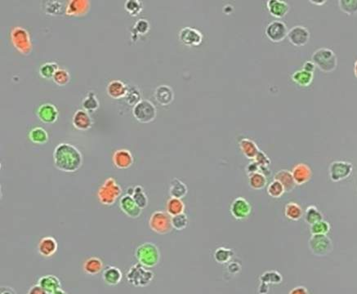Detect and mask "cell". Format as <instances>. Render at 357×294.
Wrapping results in <instances>:
<instances>
[{"mask_svg":"<svg viewBox=\"0 0 357 294\" xmlns=\"http://www.w3.org/2000/svg\"><path fill=\"white\" fill-rule=\"evenodd\" d=\"M53 160L57 169L65 172L78 170L83 164L82 154L69 143H60L55 147Z\"/></svg>","mask_w":357,"mask_h":294,"instance_id":"cell-1","label":"cell"},{"mask_svg":"<svg viewBox=\"0 0 357 294\" xmlns=\"http://www.w3.org/2000/svg\"><path fill=\"white\" fill-rule=\"evenodd\" d=\"M135 256L143 267L152 268L160 262V250L153 243L145 242L137 247L135 251Z\"/></svg>","mask_w":357,"mask_h":294,"instance_id":"cell-2","label":"cell"},{"mask_svg":"<svg viewBox=\"0 0 357 294\" xmlns=\"http://www.w3.org/2000/svg\"><path fill=\"white\" fill-rule=\"evenodd\" d=\"M155 275L153 272L143 267L140 263L133 265L126 274V279L129 284L135 287H147L152 283Z\"/></svg>","mask_w":357,"mask_h":294,"instance_id":"cell-3","label":"cell"},{"mask_svg":"<svg viewBox=\"0 0 357 294\" xmlns=\"http://www.w3.org/2000/svg\"><path fill=\"white\" fill-rule=\"evenodd\" d=\"M122 190L113 177L106 179L97 192L98 200L103 205H113L121 195Z\"/></svg>","mask_w":357,"mask_h":294,"instance_id":"cell-4","label":"cell"},{"mask_svg":"<svg viewBox=\"0 0 357 294\" xmlns=\"http://www.w3.org/2000/svg\"><path fill=\"white\" fill-rule=\"evenodd\" d=\"M311 61L322 71L332 72L336 68L338 59L334 51L328 48H320L314 52L311 57Z\"/></svg>","mask_w":357,"mask_h":294,"instance_id":"cell-5","label":"cell"},{"mask_svg":"<svg viewBox=\"0 0 357 294\" xmlns=\"http://www.w3.org/2000/svg\"><path fill=\"white\" fill-rule=\"evenodd\" d=\"M172 216L164 211H156L150 217L149 227L154 232L159 235H167L172 230Z\"/></svg>","mask_w":357,"mask_h":294,"instance_id":"cell-6","label":"cell"},{"mask_svg":"<svg viewBox=\"0 0 357 294\" xmlns=\"http://www.w3.org/2000/svg\"><path fill=\"white\" fill-rule=\"evenodd\" d=\"M132 114L139 122H152L156 117V108L152 101L143 99L133 106Z\"/></svg>","mask_w":357,"mask_h":294,"instance_id":"cell-7","label":"cell"},{"mask_svg":"<svg viewBox=\"0 0 357 294\" xmlns=\"http://www.w3.org/2000/svg\"><path fill=\"white\" fill-rule=\"evenodd\" d=\"M309 247L316 256H325L332 250V242L326 235H312L309 240Z\"/></svg>","mask_w":357,"mask_h":294,"instance_id":"cell-8","label":"cell"},{"mask_svg":"<svg viewBox=\"0 0 357 294\" xmlns=\"http://www.w3.org/2000/svg\"><path fill=\"white\" fill-rule=\"evenodd\" d=\"M11 37L15 47L21 53L27 54L29 53V51L31 50V42H30L29 33L26 31V29L20 26L13 28Z\"/></svg>","mask_w":357,"mask_h":294,"instance_id":"cell-9","label":"cell"},{"mask_svg":"<svg viewBox=\"0 0 357 294\" xmlns=\"http://www.w3.org/2000/svg\"><path fill=\"white\" fill-rule=\"evenodd\" d=\"M266 35L272 42H280L288 35V29L284 22L275 20L270 22L266 27Z\"/></svg>","mask_w":357,"mask_h":294,"instance_id":"cell-10","label":"cell"},{"mask_svg":"<svg viewBox=\"0 0 357 294\" xmlns=\"http://www.w3.org/2000/svg\"><path fill=\"white\" fill-rule=\"evenodd\" d=\"M352 172V164L348 162L335 161L330 167V178L334 181L347 178Z\"/></svg>","mask_w":357,"mask_h":294,"instance_id":"cell-11","label":"cell"},{"mask_svg":"<svg viewBox=\"0 0 357 294\" xmlns=\"http://www.w3.org/2000/svg\"><path fill=\"white\" fill-rule=\"evenodd\" d=\"M231 213L237 220H244L247 218L251 213V205L247 200L243 197L235 198L231 203Z\"/></svg>","mask_w":357,"mask_h":294,"instance_id":"cell-12","label":"cell"},{"mask_svg":"<svg viewBox=\"0 0 357 294\" xmlns=\"http://www.w3.org/2000/svg\"><path fill=\"white\" fill-rule=\"evenodd\" d=\"M179 40L187 46H197L201 44L203 34L197 29L185 26L179 32Z\"/></svg>","mask_w":357,"mask_h":294,"instance_id":"cell-13","label":"cell"},{"mask_svg":"<svg viewBox=\"0 0 357 294\" xmlns=\"http://www.w3.org/2000/svg\"><path fill=\"white\" fill-rule=\"evenodd\" d=\"M287 37L294 46H303L308 42L310 33L307 28L303 25H295L289 30Z\"/></svg>","mask_w":357,"mask_h":294,"instance_id":"cell-14","label":"cell"},{"mask_svg":"<svg viewBox=\"0 0 357 294\" xmlns=\"http://www.w3.org/2000/svg\"><path fill=\"white\" fill-rule=\"evenodd\" d=\"M120 208L124 214L131 218H137L142 212V209L136 204L132 196L128 194L120 198Z\"/></svg>","mask_w":357,"mask_h":294,"instance_id":"cell-15","label":"cell"},{"mask_svg":"<svg viewBox=\"0 0 357 294\" xmlns=\"http://www.w3.org/2000/svg\"><path fill=\"white\" fill-rule=\"evenodd\" d=\"M58 248L57 240L51 236H46L40 240L38 244V251L41 256L50 258L57 252Z\"/></svg>","mask_w":357,"mask_h":294,"instance_id":"cell-16","label":"cell"},{"mask_svg":"<svg viewBox=\"0 0 357 294\" xmlns=\"http://www.w3.org/2000/svg\"><path fill=\"white\" fill-rule=\"evenodd\" d=\"M114 164L120 169L130 168L133 164V157L128 150L120 149L116 151L113 156Z\"/></svg>","mask_w":357,"mask_h":294,"instance_id":"cell-17","label":"cell"},{"mask_svg":"<svg viewBox=\"0 0 357 294\" xmlns=\"http://www.w3.org/2000/svg\"><path fill=\"white\" fill-rule=\"evenodd\" d=\"M37 115L40 120L46 124H52L57 120L58 112L53 104L45 103L40 105L37 111Z\"/></svg>","mask_w":357,"mask_h":294,"instance_id":"cell-18","label":"cell"},{"mask_svg":"<svg viewBox=\"0 0 357 294\" xmlns=\"http://www.w3.org/2000/svg\"><path fill=\"white\" fill-rule=\"evenodd\" d=\"M291 172L296 185H303L305 183H307L311 179L312 175L311 168L307 164H303V163L295 165Z\"/></svg>","mask_w":357,"mask_h":294,"instance_id":"cell-19","label":"cell"},{"mask_svg":"<svg viewBox=\"0 0 357 294\" xmlns=\"http://www.w3.org/2000/svg\"><path fill=\"white\" fill-rule=\"evenodd\" d=\"M75 128L79 130H87L90 128L93 124V120L90 115L85 109H78L76 113L74 114L73 119H72Z\"/></svg>","mask_w":357,"mask_h":294,"instance_id":"cell-20","label":"cell"},{"mask_svg":"<svg viewBox=\"0 0 357 294\" xmlns=\"http://www.w3.org/2000/svg\"><path fill=\"white\" fill-rule=\"evenodd\" d=\"M155 97L158 103H160L162 105H168L172 102L174 98V93L172 91V88L166 85L162 84L158 86L155 91Z\"/></svg>","mask_w":357,"mask_h":294,"instance_id":"cell-21","label":"cell"},{"mask_svg":"<svg viewBox=\"0 0 357 294\" xmlns=\"http://www.w3.org/2000/svg\"><path fill=\"white\" fill-rule=\"evenodd\" d=\"M106 90L108 95L112 98H124L128 93V87L121 80H115L109 83Z\"/></svg>","mask_w":357,"mask_h":294,"instance_id":"cell-22","label":"cell"},{"mask_svg":"<svg viewBox=\"0 0 357 294\" xmlns=\"http://www.w3.org/2000/svg\"><path fill=\"white\" fill-rule=\"evenodd\" d=\"M38 284L49 294L53 293L57 290L61 289V287L60 279L53 275H44L40 278Z\"/></svg>","mask_w":357,"mask_h":294,"instance_id":"cell-23","label":"cell"},{"mask_svg":"<svg viewBox=\"0 0 357 294\" xmlns=\"http://www.w3.org/2000/svg\"><path fill=\"white\" fill-rule=\"evenodd\" d=\"M267 5L270 13L277 18L284 17L290 9L288 4L282 0H268Z\"/></svg>","mask_w":357,"mask_h":294,"instance_id":"cell-24","label":"cell"},{"mask_svg":"<svg viewBox=\"0 0 357 294\" xmlns=\"http://www.w3.org/2000/svg\"><path fill=\"white\" fill-rule=\"evenodd\" d=\"M122 272L116 267H108L102 273L103 281L110 286L117 285L122 279Z\"/></svg>","mask_w":357,"mask_h":294,"instance_id":"cell-25","label":"cell"},{"mask_svg":"<svg viewBox=\"0 0 357 294\" xmlns=\"http://www.w3.org/2000/svg\"><path fill=\"white\" fill-rule=\"evenodd\" d=\"M240 148L242 153L244 154V156L248 160H255L257 155L260 152L256 143L248 138H243L240 140Z\"/></svg>","mask_w":357,"mask_h":294,"instance_id":"cell-26","label":"cell"},{"mask_svg":"<svg viewBox=\"0 0 357 294\" xmlns=\"http://www.w3.org/2000/svg\"><path fill=\"white\" fill-rule=\"evenodd\" d=\"M274 178H275V180H276V181L281 183L283 187H284V190H285V191H287V192L293 191L295 186H296V183L294 181L292 172H290L289 170L282 169V170L279 171V172L275 173Z\"/></svg>","mask_w":357,"mask_h":294,"instance_id":"cell-27","label":"cell"},{"mask_svg":"<svg viewBox=\"0 0 357 294\" xmlns=\"http://www.w3.org/2000/svg\"><path fill=\"white\" fill-rule=\"evenodd\" d=\"M83 269L88 275H98L103 269L102 261L97 256H91L84 262Z\"/></svg>","mask_w":357,"mask_h":294,"instance_id":"cell-28","label":"cell"},{"mask_svg":"<svg viewBox=\"0 0 357 294\" xmlns=\"http://www.w3.org/2000/svg\"><path fill=\"white\" fill-rule=\"evenodd\" d=\"M188 192V188L185 183L178 178H173L169 187V195L171 198L181 199L184 197Z\"/></svg>","mask_w":357,"mask_h":294,"instance_id":"cell-29","label":"cell"},{"mask_svg":"<svg viewBox=\"0 0 357 294\" xmlns=\"http://www.w3.org/2000/svg\"><path fill=\"white\" fill-rule=\"evenodd\" d=\"M313 77V73L307 71L303 69L296 70L292 75V80H294V82L302 87L309 86L312 82Z\"/></svg>","mask_w":357,"mask_h":294,"instance_id":"cell-30","label":"cell"},{"mask_svg":"<svg viewBox=\"0 0 357 294\" xmlns=\"http://www.w3.org/2000/svg\"><path fill=\"white\" fill-rule=\"evenodd\" d=\"M166 210L171 216L182 214V213H184L185 204L181 199L170 198L167 201Z\"/></svg>","mask_w":357,"mask_h":294,"instance_id":"cell-31","label":"cell"},{"mask_svg":"<svg viewBox=\"0 0 357 294\" xmlns=\"http://www.w3.org/2000/svg\"><path fill=\"white\" fill-rule=\"evenodd\" d=\"M284 214L290 220H298L303 216V208L294 202H290L284 208Z\"/></svg>","mask_w":357,"mask_h":294,"instance_id":"cell-32","label":"cell"},{"mask_svg":"<svg viewBox=\"0 0 357 294\" xmlns=\"http://www.w3.org/2000/svg\"><path fill=\"white\" fill-rule=\"evenodd\" d=\"M129 196H132V199L134 200L136 202V204L143 209L145 208L147 205H148V197H147V194L145 193V191L143 190V187L141 186H137V187H133V191H132V194L129 195Z\"/></svg>","mask_w":357,"mask_h":294,"instance_id":"cell-33","label":"cell"},{"mask_svg":"<svg viewBox=\"0 0 357 294\" xmlns=\"http://www.w3.org/2000/svg\"><path fill=\"white\" fill-rule=\"evenodd\" d=\"M267 176L261 172H255L248 175V183L251 188L254 190H262L267 185Z\"/></svg>","mask_w":357,"mask_h":294,"instance_id":"cell-34","label":"cell"},{"mask_svg":"<svg viewBox=\"0 0 357 294\" xmlns=\"http://www.w3.org/2000/svg\"><path fill=\"white\" fill-rule=\"evenodd\" d=\"M29 137L32 142L35 144H44L48 141L49 135L44 128L36 127L29 132Z\"/></svg>","mask_w":357,"mask_h":294,"instance_id":"cell-35","label":"cell"},{"mask_svg":"<svg viewBox=\"0 0 357 294\" xmlns=\"http://www.w3.org/2000/svg\"><path fill=\"white\" fill-rule=\"evenodd\" d=\"M305 220L309 225L311 226L323 220V216L316 207L309 206L305 212Z\"/></svg>","mask_w":357,"mask_h":294,"instance_id":"cell-36","label":"cell"},{"mask_svg":"<svg viewBox=\"0 0 357 294\" xmlns=\"http://www.w3.org/2000/svg\"><path fill=\"white\" fill-rule=\"evenodd\" d=\"M233 255L234 252L232 250L224 248V247H220V248H217L215 251V259L218 263L225 264V263L230 262Z\"/></svg>","mask_w":357,"mask_h":294,"instance_id":"cell-37","label":"cell"},{"mask_svg":"<svg viewBox=\"0 0 357 294\" xmlns=\"http://www.w3.org/2000/svg\"><path fill=\"white\" fill-rule=\"evenodd\" d=\"M83 107L88 112H93L98 108L99 101L93 92L88 93L82 101Z\"/></svg>","mask_w":357,"mask_h":294,"instance_id":"cell-38","label":"cell"},{"mask_svg":"<svg viewBox=\"0 0 357 294\" xmlns=\"http://www.w3.org/2000/svg\"><path fill=\"white\" fill-rule=\"evenodd\" d=\"M58 69V65L56 62H46L40 67V76L45 79L53 78L55 72Z\"/></svg>","mask_w":357,"mask_h":294,"instance_id":"cell-39","label":"cell"},{"mask_svg":"<svg viewBox=\"0 0 357 294\" xmlns=\"http://www.w3.org/2000/svg\"><path fill=\"white\" fill-rule=\"evenodd\" d=\"M284 192H285V190H284L283 185L275 179L267 187V193L271 197L280 198L284 195Z\"/></svg>","mask_w":357,"mask_h":294,"instance_id":"cell-40","label":"cell"},{"mask_svg":"<svg viewBox=\"0 0 357 294\" xmlns=\"http://www.w3.org/2000/svg\"><path fill=\"white\" fill-rule=\"evenodd\" d=\"M171 223H172V229L176 230V231H183L188 226L189 220L185 213H182V214L172 216Z\"/></svg>","mask_w":357,"mask_h":294,"instance_id":"cell-41","label":"cell"},{"mask_svg":"<svg viewBox=\"0 0 357 294\" xmlns=\"http://www.w3.org/2000/svg\"><path fill=\"white\" fill-rule=\"evenodd\" d=\"M53 80L54 83H56L59 86H64L69 82L70 76L66 69H63V68H59L57 71L55 72Z\"/></svg>","mask_w":357,"mask_h":294,"instance_id":"cell-42","label":"cell"},{"mask_svg":"<svg viewBox=\"0 0 357 294\" xmlns=\"http://www.w3.org/2000/svg\"><path fill=\"white\" fill-rule=\"evenodd\" d=\"M124 8L131 16H137L142 11V3L138 0H127Z\"/></svg>","mask_w":357,"mask_h":294,"instance_id":"cell-43","label":"cell"},{"mask_svg":"<svg viewBox=\"0 0 357 294\" xmlns=\"http://www.w3.org/2000/svg\"><path fill=\"white\" fill-rule=\"evenodd\" d=\"M124 98L126 99V102L128 104L134 106L136 104L141 101V93L137 87H129L126 97Z\"/></svg>","mask_w":357,"mask_h":294,"instance_id":"cell-44","label":"cell"},{"mask_svg":"<svg viewBox=\"0 0 357 294\" xmlns=\"http://www.w3.org/2000/svg\"><path fill=\"white\" fill-rule=\"evenodd\" d=\"M261 280L263 284H279L282 281L280 274L276 271H268L261 276Z\"/></svg>","mask_w":357,"mask_h":294,"instance_id":"cell-45","label":"cell"},{"mask_svg":"<svg viewBox=\"0 0 357 294\" xmlns=\"http://www.w3.org/2000/svg\"><path fill=\"white\" fill-rule=\"evenodd\" d=\"M340 9L348 15H353L357 13V0H340L339 2Z\"/></svg>","mask_w":357,"mask_h":294,"instance_id":"cell-46","label":"cell"},{"mask_svg":"<svg viewBox=\"0 0 357 294\" xmlns=\"http://www.w3.org/2000/svg\"><path fill=\"white\" fill-rule=\"evenodd\" d=\"M330 227L326 220H320L311 226V232L312 235H326L330 231Z\"/></svg>","mask_w":357,"mask_h":294,"instance_id":"cell-47","label":"cell"},{"mask_svg":"<svg viewBox=\"0 0 357 294\" xmlns=\"http://www.w3.org/2000/svg\"><path fill=\"white\" fill-rule=\"evenodd\" d=\"M134 29L138 34H147L150 29L149 21H147L146 19H139L135 23Z\"/></svg>","mask_w":357,"mask_h":294,"instance_id":"cell-48","label":"cell"},{"mask_svg":"<svg viewBox=\"0 0 357 294\" xmlns=\"http://www.w3.org/2000/svg\"><path fill=\"white\" fill-rule=\"evenodd\" d=\"M255 161L256 162L257 164H259L260 168H263V167H268L270 164H271V160H270L268 156L264 153V152H260L259 154L257 155L256 158L255 159Z\"/></svg>","mask_w":357,"mask_h":294,"instance_id":"cell-49","label":"cell"},{"mask_svg":"<svg viewBox=\"0 0 357 294\" xmlns=\"http://www.w3.org/2000/svg\"><path fill=\"white\" fill-rule=\"evenodd\" d=\"M246 170H247L248 175L253 174V173H255V172H259V170H260V166H259V164H257L255 160H253V162L249 163V164L247 166Z\"/></svg>","mask_w":357,"mask_h":294,"instance_id":"cell-50","label":"cell"},{"mask_svg":"<svg viewBox=\"0 0 357 294\" xmlns=\"http://www.w3.org/2000/svg\"><path fill=\"white\" fill-rule=\"evenodd\" d=\"M27 294H49L48 292L39 284L32 286L31 288L28 290Z\"/></svg>","mask_w":357,"mask_h":294,"instance_id":"cell-51","label":"cell"},{"mask_svg":"<svg viewBox=\"0 0 357 294\" xmlns=\"http://www.w3.org/2000/svg\"><path fill=\"white\" fill-rule=\"evenodd\" d=\"M289 294H308V291L303 286H299V287H295V288H293L289 292Z\"/></svg>","mask_w":357,"mask_h":294,"instance_id":"cell-52","label":"cell"},{"mask_svg":"<svg viewBox=\"0 0 357 294\" xmlns=\"http://www.w3.org/2000/svg\"><path fill=\"white\" fill-rule=\"evenodd\" d=\"M315 66H316V65H315L313 61H307L303 64V69H305V70H307V71L313 73L315 69Z\"/></svg>","mask_w":357,"mask_h":294,"instance_id":"cell-53","label":"cell"},{"mask_svg":"<svg viewBox=\"0 0 357 294\" xmlns=\"http://www.w3.org/2000/svg\"><path fill=\"white\" fill-rule=\"evenodd\" d=\"M0 294H17V292L9 286H2L0 288Z\"/></svg>","mask_w":357,"mask_h":294,"instance_id":"cell-54","label":"cell"},{"mask_svg":"<svg viewBox=\"0 0 357 294\" xmlns=\"http://www.w3.org/2000/svg\"><path fill=\"white\" fill-rule=\"evenodd\" d=\"M52 294H68L67 292H65V291H64V290L61 289H59L57 290V291H56V292H53V293Z\"/></svg>","mask_w":357,"mask_h":294,"instance_id":"cell-55","label":"cell"},{"mask_svg":"<svg viewBox=\"0 0 357 294\" xmlns=\"http://www.w3.org/2000/svg\"><path fill=\"white\" fill-rule=\"evenodd\" d=\"M310 2L312 3V4H315V5H323V4H325V3L326 2V0H323V1H322V2H315V1H310Z\"/></svg>","mask_w":357,"mask_h":294,"instance_id":"cell-56","label":"cell"},{"mask_svg":"<svg viewBox=\"0 0 357 294\" xmlns=\"http://www.w3.org/2000/svg\"><path fill=\"white\" fill-rule=\"evenodd\" d=\"M354 72H355V76L357 77V61H355V65H354Z\"/></svg>","mask_w":357,"mask_h":294,"instance_id":"cell-57","label":"cell"}]
</instances>
